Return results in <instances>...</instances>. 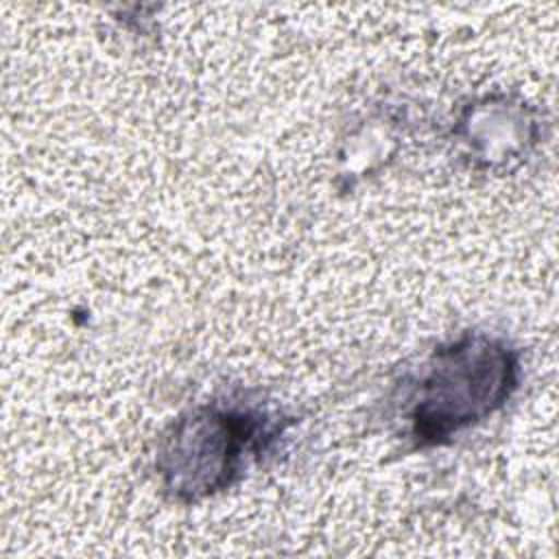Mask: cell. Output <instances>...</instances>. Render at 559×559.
Instances as JSON below:
<instances>
[{
    "instance_id": "cell-2",
    "label": "cell",
    "mask_w": 559,
    "mask_h": 559,
    "mask_svg": "<svg viewBox=\"0 0 559 559\" xmlns=\"http://www.w3.org/2000/svg\"><path fill=\"white\" fill-rule=\"evenodd\" d=\"M277 435L266 413L203 406L181 417L162 452V474L175 498L194 500L229 487L247 454Z\"/></svg>"
},
{
    "instance_id": "cell-1",
    "label": "cell",
    "mask_w": 559,
    "mask_h": 559,
    "mask_svg": "<svg viewBox=\"0 0 559 559\" xmlns=\"http://www.w3.org/2000/svg\"><path fill=\"white\" fill-rule=\"evenodd\" d=\"M518 386V354L507 343L465 334L439 347L417 380L408 421L417 443H441L500 408Z\"/></svg>"
}]
</instances>
